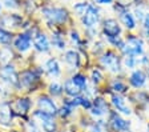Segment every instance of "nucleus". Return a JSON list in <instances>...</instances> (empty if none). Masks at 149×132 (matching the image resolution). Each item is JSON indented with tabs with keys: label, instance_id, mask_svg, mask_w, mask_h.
Masks as SVG:
<instances>
[{
	"label": "nucleus",
	"instance_id": "nucleus-1",
	"mask_svg": "<svg viewBox=\"0 0 149 132\" xmlns=\"http://www.w3.org/2000/svg\"><path fill=\"white\" fill-rule=\"evenodd\" d=\"M43 73L44 68L41 67H31L19 71V91L27 94L36 91V88L41 82Z\"/></svg>",
	"mask_w": 149,
	"mask_h": 132
},
{
	"label": "nucleus",
	"instance_id": "nucleus-2",
	"mask_svg": "<svg viewBox=\"0 0 149 132\" xmlns=\"http://www.w3.org/2000/svg\"><path fill=\"white\" fill-rule=\"evenodd\" d=\"M41 15H43L48 27L63 25L69 20V12L64 7H43L41 8Z\"/></svg>",
	"mask_w": 149,
	"mask_h": 132
},
{
	"label": "nucleus",
	"instance_id": "nucleus-3",
	"mask_svg": "<svg viewBox=\"0 0 149 132\" xmlns=\"http://www.w3.org/2000/svg\"><path fill=\"white\" fill-rule=\"evenodd\" d=\"M31 117L40 126V128L44 132H60L59 123L56 120V116H53V115L45 113L39 110H35L32 111Z\"/></svg>",
	"mask_w": 149,
	"mask_h": 132
},
{
	"label": "nucleus",
	"instance_id": "nucleus-4",
	"mask_svg": "<svg viewBox=\"0 0 149 132\" xmlns=\"http://www.w3.org/2000/svg\"><path fill=\"white\" fill-rule=\"evenodd\" d=\"M0 83L11 89L19 91V71L15 63L0 66Z\"/></svg>",
	"mask_w": 149,
	"mask_h": 132
},
{
	"label": "nucleus",
	"instance_id": "nucleus-5",
	"mask_svg": "<svg viewBox=\"0 0 149 132\" xmlns=\"http://www.w3.org/2000/svg\"><path fill=\"white\" fill-rule=\"evenodd\" d=\"M144 41L141 38L136 36V35H128L127 39L124 40V48L121 50V52L127 56V55H132V56H139V55L144 54L145 50Z\"/></svg>",
	"mask_w": 149,
	"mask_h": 132
},
{
	"label": "nucleus",
	"instance_id": "nucleus-6",
	"mask_svg": "<svg viewBox=\"0 0 149 132\" xmlns=\"http://www.w3.org/2000/svg\"><path fill=\"white\" fill-rule=\"evenodd\" d=\"M12 108L15 111L16 116L23 117V119L28 120V115L32 113V107H33V101L31 100L29 96H17L13 101H11Z\"/></svg>",
	"mask_w": 149,
	"mask_h": 132
},
{
	"label": "nucleus",
	"instance_id": "nucleus-7",
	"mask_svg": "<svg viewBox=\"0 0 149 132\" xmlns=\"http://www.w3.org/2000/svg\"><path fill=\"white\" fill-rule=\"evenodd\" d=\"M100 64H101L107 71L112 73H118L121 71V60L120 56L115 51H105L100 57Z\"/></svg>",
	"mask_w": 149,
	"mask_h": 132
},
{
	"label": "nucleus",
	"instance_id": "nucleus-8",
	"mask_svg": "<svg viewBox=\"0 0 149 132\" xmlns=\"http://www.w3.org/2000/svg\"><path fill=\"white\" fill-rule=\"evenodd\" d=\"M12 48L15 50V52L20 55L28 54L32 48V36L29 35V32L22 31L16 34L12 41Z\"/></svg>",
	"mask_w": 149,
	"mask_h": 132
},
{
	"label": "nucleus",
	"instance_id": "nucleus-9",
	"mask_svg": "<svg viewBox=\"0 0 149 132\" xmlns=\"http://www.w3.org/2000/svg\"><path fill=\"white\" fill-rule=\"evenodd\" d=\"M36 110L43 111L45 113H49L53 116H57V111H59V105L55 101V99L51 98L48 94H40L36 98Z\"/></svg>",
	"mask_w": 149,
	"mask_h": 132
},
{
	"label": "nucleus",
	"instance_id": "nucleus-10",
	"mask_svg": "<svg viewBox=\"0 0 149 132\" xmlns=\"http://www.w3.org/2000/svg\"><path fill=\"white\" fill-rule=\"evenodd\" d=\"M32 45H33L35 51L39 52V54H49L51 50H52V44H51L49 36L43 31H37L33 35Z\"/></svg>",
	"mask_w": 149,
	"mask_h": 132
},
{
	"label": "nucleus",
	"instance_id": "nucleus-11",
	"mask_svg": "<svg viewBox=\"0 0 149 132\" xmlns=\"http://www.w3.org/2000/svg\"><path fill=\"white\" fill-rule=\"evenodd\" d=\"M100 8L96 6H91L89 10H88V12L85 13V15L81 17V24H83V27L85 29H95L96 28V25L99 24L100 19H101V15H100Z\"/></svg>",
	"mask_w": 149,
	"mask_h": 132
},
{
	"label": "nucleus",
	"instance_id": "nucleus-12",
	"mask_svg": "<svg viewBox=\"0 0 149 132\" xmlns=\"http://www.w3.org/2000/svg\"><path fill=\"white\" fill-rule=\"evenodd\" d=\"M24 20L23 16L19 13H7V15L0 16V27L8 29V31H15L16 28H23Z\"/></svg>",
	"mask_w": 149,
	"mask_h": 132
},
{
	"label": "nucleus",
	"instance_id": "nucleus-13",
	"mask_svg": "<svg viewBox=\"0 0 149 132\" xmlns=\"http://www.w3.org/2000/svg\"><path fill=\"white\" fill-rule=\"evenodd\" d=\"M63 61H64L67 69L71 71V72L77 71L81 67V57H80V54L76 50L65 51L64 55H63Z\"/></svg>",
	"mask_w": 149,
	"mask_h": 132
},
{
	"label": "nucleus",
	"instance_id": "nucleus-14",
	"mask_svg": "<svg viewBox=\"0 0 149 132\" xmlns=\"http://www.w3.org/2000/svg\"><path fill=\"white\" fill-rule=\"evenodd\" d=\"M101 28H102V34H104V36H105L107 39H109V38H117V36H120V35H121V25H120V23H118L116 19H113V17L104 19Z\"/></svg>",
	"mask_w": 149,
	"mask_h": 132
},
{
	"label": "nucleus",
	"instance_id": "nucleus-15",
	"mask_svg": "<svg viewBox=\"0 0 149 132\" xmlns=\"http://www.w3.org/2000/svg\"><path fill=\"white\" fill-rule=\"evenodd\" d=\"M44 73L48 78L53 79V80L60 78L63 71H61V67H60L59 60L56 59V57H49V59L47 60L45 63H44Z\"/></svg>",
	"mask_w": 149,
	"mask_h": 132
},
{
	"label": "nucleus",
	"instance_id": "nucleus-16",
	"mask_svg": "<svg viewBox=\"0 0 149 132\" xmlns=\"http://www.w3.org/2000/svg\"><path fill=\"white\" fill-rule=\"evenodd\" d=\"M109 123H111L112 128L115 129V131H117V132L129 131L130 123L127 122V120H124L117 112H111V115H109Z\"/></svg>",
	"mask_w": 149,
	"mask_h": 132
},
{
	"label": "nucleus",
	"instance_id": "nucleus-17",
	"mask_svg": "<svg viewBox=\"0 0 149 132\" xmlns=\"http://www.w3.org/2000/svg\"><path fill=\"white\" fill-rule=\"evenodd\" d=\"M91 115L96 117L104 116L109 112L108 111V104L102 98H95V100L92 101V108H91Z\"/></svg>",
	"mask_w": 149,
	"mask_h": 132
},
{
	"label": "nucleus",
	"instance_id": "nucleus-18",
	"mask_svg": "<svg viewBox=\"0 0 149 132\" xmlns=\"http://www.w3.org/2000/svg\"><path fill=\"white\" fill-rule=\"evenodd\" d=\"M49 39H51L52 48L60 51V52H64L65 48H67V41H65L64 35L61 34V31H59V29H53Z\"/></svg>",
	"mask_w": 149,
	"mask_h": 132
},
{
	"label": "nucleus",
	"instance_id": "nucleus-19",
	"mask_svg": "<svg viewBox=\"0 0 149 132\" xmlns=\"http://www.w3.org/2000/svg\"><path fill=\"white\" fill-rule=\"evenodd\" d=\"M15 61V50L11 45L0 47V66H7Z\"/></svg>",
	"mask_w": 149,
	"mask_h": 132
},
{
	"label": "nucleus",
	"instance_id": "nucleus-20",
	"mask_svg": "<svg viewBox=\"0 0 149 132\" xmlns=\"http://www.w3.org/2000/svg\"><path fill=\"white\" fill-rule=\"evenodd\" d=\"M129 83L134 88H143L146 83V75L144 73L143 69H136V71H133L130 73Z\"/></svg>",
	"mask_w": 149,
	"mask_h": 132
},
{
	"label": "nucleus",
	"instance_id": "nucleus-21",
	"mask_svg": "<svg viewBox=\"0 0 149 132\" xmlns=\"http://www.w3.org/2000/svg\"><path fill=\"white\" fill-rule=\"evenodd\" d=\"M111 101H112V104H113V107H115L117 111H120L121 113H124V115H130V113H132L130 108L127 105V100H125L123 96H120L118 94L112 95Z\"/></svg>",
	"mask_w": 149,
	"mask_h": 132
},
{
	"label": "nucleus",
	"instance_id": "nucleus-22",
	"mask_svg": "<svg viewBox=\"0 0 149 132\" xmlns=\"http://www.w3.org/2000/svg\"><path fill=\"white\" fill-rule=\"evenodd\" d=\"M63 88H64V94L67 95V98H76V96H80L81 92H83L77 85L72 82L71 78L67 79V80L64 82Z\"/></svg>",
	"mask_w": 149,
	"mask_h": 132
},
{
	"label": "nucleus",
	"instance_id": "nucleus-23",
	"mask_svg": "<svg viewBox=\"0 0 149 132\" xmlns=\"http://www.w3.org/2000/svg\"><path fill=\"white\" fill-rule=\"evenodd\" d=\"M47 94L53 99L61 98L63 94H64L63 84L60 82H57V80H52V82H49V84H48V87H47Z\"/></svg>",
	"mask_w": 149,
	"mask_h": 132
},
{
	"label": "nucleus",
	"instance_id": "nucleus-24",
	"mask_svg": "<svg viewBox=\"0 0 149 132\" xmlns=\"http://www.w3.org/2000/svg\"><path fill=\"white\" fill-rule=\"evenodd\" d=\"M120 22L128 31H133V29H136V19H134L133 13L129 12V11H125V12L121 13L120 15Z\"/></svg>",
	"mask_w": 149,
	"mask_h": 132
},
{
	"label": "nucleus",
	"instance_id": "nucleus-25",
	"mask_svg": "<svg viewBox=\"0 0 149 132\" xmlns=\"http://www.w3.org/2000/svg\"><path fill=\"white\" fill-rule=\"evenodd\" d=\"M13 38H15L13 32L0 27V45H11L13 41Z\"/></svg>",
	"mask_w": 149,
	"mask_h": 132
},
{
	"label": "nucleus",
	"instance_id": "nucleus-26",
	"mask_svg": "<svg viewBox=\"0 0 149 132\" xmlns=\"http://www.w3.org/2000/svg\"><path fill=\"white\" fill-rule=\"evenodd\" d=\"M71 79H72V82H73L74 84L77 85L81 91L84 92V89H85V88H87V85H88L87 76L84 75V73H81V72H76V73H73V75L71 76Z\"/></svg>",
	"mask_w": 149,
	"mask_h": 132
},
{
	"label": "nucleus",
	"instance_id": "nucleus-27",
	"mask_svg": "<svg viewBox=\"0 0 149 132\" xmlns=\"http://www.w3.org/2000/svg\"><path fill=\"white\" fill-rule=\"evenodd\" d=\"M91 6H92V4H91L89 1H80V3L73 4V11H74V13L81 19V17L88 12V10H89Z\"/></svg>",
	"mask_w": 149,
	"mask_h": 132
},
{
	"label": "nucleus",
	"instance_id": "nucleus-28",
	"mask_svg": "<svg viewBox=\"0 0 149 132\" xmlns=\"http://www.w3.org/2000/svg\"><path fill=\"white\" fill-rule=\"evenodd\" d=\"M111 89L112 91H115V92H117L118 95L120 94H125V92L128 91V85L125 84L121 79H113L112 80V83H111Z\"/></svg>",
	"mask_w": 149,
	"mask_h": 132
},
{
	"label": "nucleus",
	"instance_id": "nucleus-29",
	"mask_svg": "<svg viewBox=\"0 0 149 132\" xmlns=\"http://www.w3.org/2000/svg\"><path fill=\"white\" fill-rule=\"evenodd\" d=\"M73 111H74L73 107H71L69 104L63 101V105L59 107V111H57V116H59L60 119H68L69 116L73 115Z\"/></svg>",
	"mask_w": 149,
	"mask_h": 132
},
{
	"label": "nucleus",
	"instance_id": "nucleus-30",
	"mask_svg": "<svg viewBox=\"0 0 149 132\" xmlns=\"http://www.w3.org/2000/svg\"><path fill=\"white\" fill-rule=\"evenodd\" d=\"M23 129H24V132H44L43 129L40 128V126L37 124L36 122H35L33 119H28L27 122L24 123V126H23Z\"/></svg>",
	"mask_w": 149,
	"mask_h": 132
},
{
	"label": "nucleus",
	"instance_id": "nucleus-31",
	"mask_svg": "<svg viewBox=\"0 0 149 132\" xmlns=\"http://www.w3.org/2000/svg\"><path fill=\"white\" fill-rule=\"evenodd\" d=\"M91 80H92V84H95V85L100 84L104 80V76H102L101 71L99 68H93L91 71Z\"/></svg>",
	"mask_w": 149,
	"mask_h": 132
},
{
	"label": "nucleus",
	"instance_id": "nucleus-32",
	"mask_svg": "<svg viewBox=\"0 0 149 132\" xmlns=\"http://www.w3.org/2000/svg\"><path fill=\"white\" fill-rule=\"evenodd\" d=\"M146 12H148V11H146L145 8H144L143 4H139V6H136V7H134V10H133L134 19H137L139 22L143 23L144 17H145V15H146Z\"/></svg>",
	"mask_w": 149,
	"mask_h": 132
},
{
	"label": "nucleus",
	"instance_id": "nucleus-33",
	"mask_svg": "<svg viewBox=\"0 0 149 132\" xmlns=\"http://www.w3.org/2000/svg\"><path fill=\"white\" fill-rule=\"evenodd\" d=\"M124 64L128 69H133L134 67L139 64V60L136 59V56H132V55H127L124 59Z\"/></svg>",
	"mask_w": 149,
	"mask_h": 132
},
{
	"label": "nucleus",
	"instance_id": "nucleus-34",
	"mask_svg": "<svg viewBox=\"0 0 149 132\" xmlns=\"http://www.w3.org/2000/svg\"><path fill=\"white\" fill-rule=\"evenodd\" d=\"M69 39H71L72 44H74V45H81V43H83L80 34H79L76 29H71V31H69Z\"/></svg>",
	"mask_w": 149,
	"mask_h": 132
},
{
	"label": "nucleus",
	"instance_id": "nucleus-35",
	"mask_svg": "<svg viewBox=\"0 0 149 132\" xmlns=\"http://www.w3.org/2000/svg\"><path fill=\"white\" fill-rule=\"evenodd\" d=\"M143 35L145 38H149V11L143 20Z\"/></svg>",
	"mask_w": 149,
	"mask_h": 132
},
{
	"label": "nucleus",
	"instance_id": "nucleus-36",
	"mask_svg": "<svg viewBox=\"0 0 149 132\" xmlns=\"http://www.w3.org/2000/svg\"><path fill=\"white\" fill-rule=\"evenodd\" d=\"M3 4L8 10H16V8H19L17 0H3Z\"/></svg>",
	"mask_w": 149,
	"mask_h": 132
},
{
	"label": "nucleus",
	"instance_id": "nucleus-37",
	"mask_svg": "<svg viewBox=\"0 0 149 132\" xmlns=\"http://www.w3.org/2000/svg\"><path fill=\"white\" fill-rule=\"evenodd\" d=\"M89 132H102V131H101V128H100V124L93 123L92 126L89 127Z\"/></svg>",
	"mask_w": 149,
	"mask_h": 132
},
{
	"label": "nucleus",
	"instance_id": "nucleus-38",
	"mask_svg": "<svg viewBox=\"0 0 149 132\" xmlns=\"http://www.w3.org/2000/svg\"><path fill=\"white\" fill-rule=\"evenodd\" d=\"M95 1L99 6H109V4L113 3V0H95Z\"/></svg>",
	"mask_w": 149,
	"mask_h": 132
},
{
	"label": "nucleus",
	"instance_id": "nucleus-39",
	"mask_svg": "<svg viewBox=\"0 0 149 132\" xmlns=\"http://www.w3.org/2000/svg\"><path fill=\"white\" fill-rule=\"evenodd\" d=\"M0 12H1V4H0Z\"/></svg>",
	"mask_w": 149,
	"mask_h": 132
},
{
	"label": "nucleus",
	"instance_id": "nucleus-40",
	"mask_svg": "<svg viewBox=\"0 0 149 132\" xmlns=\"http://www.w3.org/2000/svg\"><path fill=\"white\" fill-rule=\"evenodd\" d=\"M148 78H149V68H148Z\"/></svg>",
	"mask_w": 149,
	"mask_h": 132
},
{
	"label": "nucleus",
	"instance_id": "nucleus-41",
	"mask_svg": "<svg viewBox=\"0 0 149 132\" xmlns=\"http://www.w3.org/2000/svg\"><path fill=\"white\" fill-rule=\"evenodd\" d=\"M148 132H149V124H148Z\"/></svg>",
	"mask_w": 149,
	"mask_h": 132
},
{
	"label": "nucleus",
	"instance_id": "nucleus-42",
	"mask_svg": "<svg viewBox=\"0 0 149 132\" xmlns=\"http://www.w3.org/2000/svg\"><path fill=\"white\" fill-rule=\"evenodd\" d=\"M134 1H139V0H134Z\"/></svg>",
	"mask_w": 149,
	"mask_h": 132
}]
</instances>
